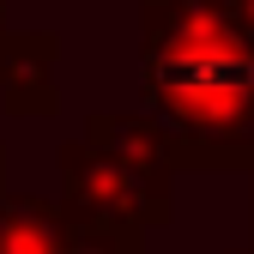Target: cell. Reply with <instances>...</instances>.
I'll use <instances>...</instances> for the list:
<instances>
[{
	"label": "cell",
	"instance_id": "277c9868",
	"mask_svg": "<svg viewBox=\"0 0 254 254\" xmlns=\"http://www.w3.org/2000/svg\"><path fill=\"white\" fill-rule=\"evenodd\" d=\"M0 254H67V212H61V200L0 194Z\"/></svg>",
	"mask_w": 254,
	"mask_h": 254
},
{
	"label": "cell",
	"instance_id": "3957f363",
	"mask_svg": "<svg viewBox=\"0 0 254 254\" xmlns=\"http://www.w3.org/2000/svg\"><path fill=\"white\" fill-rule=\"evenodd\" d=\"M49 61H55V37H12L6 61H0V103L6 115H55L61 91L49 79Z\"/></svg>",
	"mask_w": 254,
	"mask_h": 254
},
{
	"label": "cell",
	"instance_id": "8992f818",
	"mask_svg": "<svg viewBox=\"0 0 254 254\" xmlns=\"http://www.w3.org/2000/svg\"><path fill=\"white\" fill-rule=\"evenodd\" d=\"M0 194H6V145H0Z\"/></svg>",
	"mask_w": 254,
	"mask_h": 254
},
{
	"label": "cell",
	"instance_id": "5b68a950",
	"mask_svg": "<svg viewBox=\"0 0 254 254\" xmlns=\"http://www.w3.org/2000/svg\"><path fill=\"white\" fill-rule=\"evenodd\" d=\"M67 254H139V230H127V224H73L67 218Z\"/></svg>",
	"mask_w": 254,
	"mask_h": 254
},
{
	"label": "cell",
	"instance_id": "7a4b0ae2",
	"mask_svg": "<svg viewBox=\"0 0 254 254\" xmlns=\"http://www.w3.org/2000/svg\"><path fill=\"white\" fill-rule=\"evenodd\" d=\"M170 176L176 145L157 121L97 109L85 121V139L61 145V212L73 224L151 230L170 218Z\"/></svg>",
	"mask_w": 254,
	"mask_h": 254
},
{
	"label": "cell",
	"instance_id": "6da1fadb",
	"mask_svg": "<svg viewBox=\"0 0 254 254\" xmlns=\"http://www.w3.org/2000/svg\"><path fill=\"white\" fill-rule=\"evenodd\" d=\"M139 85L176 170H254V0H145Z\"/></svg>",
	"mask_w": 254,
	"mask_h": 254
},
{
	"label": "cell",
	"instance_id": "52a82bcc",
	"mask_svg": "<svg viewBox=\"0 0 254 254\" xmlns=\"http://www.w3.org/2000/svg\"><path fill=\"white\" fill-rule=\"evenodd\" d=\"M6 43H12V37H6V24H0V61H6Z\"/></svg>",
	"mask_w": 254,
	"mask_h": 254
},
{
	"label": "cell",
	"instance_id": "ba28073f",
	"mask_svg": "<svg viewBox=\"0 0 254 254\" xmlns=\"http://www.w3.org/2000/svg\"><path fill=\"white\" fill-rule=\"evenodd\" d=\"M242 254H254V248H242Z\"/></svg>",
	"mask_w": 254,
	"mask_h": 254
}]
</instances>
